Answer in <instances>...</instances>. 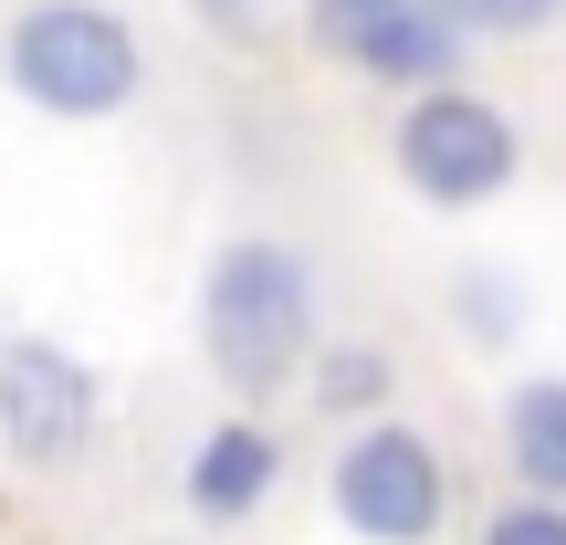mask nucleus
I'll use <instances>...</instances> for the list:
<instances>
[{
  "label": "nucleus",
  "instance_id": "obj_4",
  "mask_svg": "<svg viewBox=\"0 0 566 545\" xmlns=\"http://www.w3.org/2000/svg\"><path fill=\"white\" fill-rule=\"evenodd\" d=\"M336 514H346L367 545H430V535H441V514H451L441 451H430L420 430H399V420L357 430L346 462H336Z\"/></svg>",
  "mask_w": 566,
  "mask_h": 545
},
{
  "label": "nucleus",
  "instance_id": "obj_5",
  "mask_svg": "<svg viewBox=\"0 0 566 545\" xmlns=\"http://www.w3.org/2000/svg\"><path fill=\"white\" fill-rule=\"evenodd\" d=\"M84 430H95V378H84L63 346L11 336L0 346V441H11V462L53 472V462L84 451Z\"/></svg>",
  "mask_w": 566,
  "mask_h": 545
},
{
  "label": "nucleus",
  "instance_id": "obj_2",
  "mask_svg": "<svg viewBox=\"0 0 566 545\" xmlns=\"http://www.w3.org/2000/svg\"><path fill=\"white\" fill-rule=\"evenodd\" d=\"M0 63H11V84L42 116H116V105L137 95V42H126V21L95 11V0H42V11H21L11 42H0Z\"/></svg>",
  "mask_w": 566,
  "mask_h": 545
},
{
  "label": "nucleus",
  "instance_id": "obj_11",
  "mask_svg": "<svg viewBox=\"0 0 566 545\" xmlns=\"http://www.w3.org/2000/svg\"><path fill=\"white\" fill-rule=\"evenodd\" d=\"M189 11H200L210 32H231V42H252V32H263V11H273V0H189Z\"/></svg>",
  "mask_w": 566,
  "mask_h": 545
},
{
  "label": "nucleus",
  "instance_id": "obj_6",
  "mask_svg": "<svg viewBox=\"0 0 566 545\" xmlns=\"http://www.w3.org/2000/svg\"><path fill=\"white\" fill-rule=\"evenodd\" d=\"M504 451L535 504H566V378H525L504 399Z\"/></svg>",
  "mask_w": 566,
  "mask_h": 545
},
{
  "label": "nucleus",
  "instance_id": "obj_10",
  "mask_svg": "<svg viewBox=\"0 0 566 545\" xmlns=\"http://www.w3.org/2000/svg\"><path fill=\"white\" fill-rule=\"evenodd\" d=\"M483 545H566V504H504Z\"/></svg>",
  "mask_w": 566,
  "mask_h": 545
},
{
  "label": "nucleus",
  "instance_id": "obj_1",
  "mask_svg": "<svg viewBox=\"0 0 566 545\" xmlns=\"http://www.w3.org/2000/svg\"><path fill=\"white\" fill-rule=\"evenodd\" d=\"M200 325H210V367H221L242 399H273L294 378L304 336H315V294H304V263L283 242H231L210 263V294H200Z\"/></svg>",
  "mask_w": 566,
  "mask_h": 545
},
{
  "label": "nucleus",
  "instance_id": "obj_12",
  "mask_svg": "<svg viewBox=\"0 0 566 545\" xmlns=\"http://www.w3.org/2000/svg\"><path fill=\"white\" fill-rule=\"evenodd\" d=\"M325 388H336V399H378V357H336Z\"/></svg>",
  "mask_w": 566,
  "mask_h": 545
},
{
  "label": "nucleus",
  "instance_id": "obj_8",
  "mask_svg": "<svg viewBox=\"0 0 566 545\" xmlns=\"http://www.w3.org/2000/svg\"><path fill=\"white\" fill-rule=\"evenodd\" d=\"M304 11H315V42H336L346 63H367L409 11H420V0H304Z\"/></svg>",
  "mask_w": 566,
  "mask_h": 545
},
{
  "label": "nucleus",
  "instance_id": "obj_7",
  "mask_svg": "<svg viewBox=\"0 0 566 545\" xmlns=\"http://www.w3.org/2000/svg\"><path fill=\"white\" fill-rule=\"evenodd\" d=\"M273 493V441L263 430H210L200 462H189V504L210 514V525H231V514H252Z\"/></svg>",
  "mask_w": 566,
  "mask_h": 545
},
{
  "label": "nucleus",
  "instance_id": "obj_3",
  "mask_svg": "<svg viewBox=\"0 0 566 545\" xmlns=\"http://www.w3.org/2000/svg\"><path fill=\"white\" fill-rule=\"evenodd\" d=\"M514 158H525V147H514V116L483 105V95H462V84H430L399 116V179L420 189V200H441V210L493 200V189L514 179Z\"/></svg>",
  "mask_w": 566,
  "mask_h": 545
},
{
  "label": "nucleus",
  "instance_id": "obj_9",
  "mask_svg": "<svg viewBox=\"0 0 566 545\" xmlns=\"http://www.w3.org/2000/svg\"><path fill=\"white\" fill-rule=\"evenodd\" d=\"M556 11H566V0H441V21H451V32H493V42L546 32Z\"/></svg>",
  "mask_w": 566,
  "mask_h": 545
}]
</instances>
